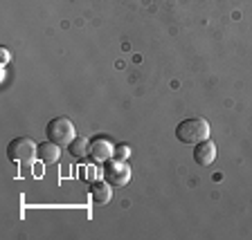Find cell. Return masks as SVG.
<instances>
[{
    "label": "cell",
    "instance_id": "cell-1",
    "mask_svg": "<svg viewBox=\"0 0 252 240\" xmlns=\"http://www.w3.org/2000/svg\"><path fill=\"white\" fill-rule=\"evenodd\" d=\"M176 137H178L183 144L196 146V144H200V141H205L210 137V124L205 119H200V117H196V119H185L176 126Z\"/></svg>",
    "mask_w": 252,
    "mask_h": 240
},
{
    "label": "cell",
    "instance_id": "cell-2",
    "mask_svg": "<svg viewBox=\"0 0 252 240\" xmlns=\"http://www.w3.org/2000/svg\"><path fill=\"white\" fill-rule=\"evenodd\" d=\"M7 157L14 164H32L38 157V146L36 141L30 137H16L7 146Z\"/></svg>",
    "mask_w": 252,
    "mask_h": 240
},
{
    "label": "cell",
    "instance_id": "cell-3",
    "mask_svg": "<svg viewBox=\"0 0 252 240\" xmlns=\"http://www.w3.org/2000/svg\"><path fill=\"white\" fill-rule=\"evenodd\" d=\"M45 135L50 141L59 144V146H70L72 139L77 137V131H74V124L68 119V117H57L47 124Z\"/></svg>",
    "mask_w": 252,
    "mask_h": 240
},
{
    "label": "cell",
    "instance_id": "cell-4",
    "mask_svg": "<svg viewBox=\"0 0 252 240\" xmlns=\"http://www.w3.org/2000/svg\"><path fill=\"white\" fill-rule=\"evenodd\" d=\"M104 180H108V184L113 187H124L131 182V166L126 164V160H106L104 162Z\"/></svg>",
    "mask_w": 252,
    "mask_h": 240
},
{
    "label": "cell",
    "instance_id": "cell-5",
    "mask_svg": "<svg viewBox=\"0 0 252 240\" xmlns=\"http://www.w3.org/2000/svg\"><path fill=\"white\" fill-rule=\"evenodd\" d=\"M90 155L94 162H106L115 155V144L106 137H97L94 141H90Z\"/></svg>",
    "mask_w": 252,
    "mask_h": 240
},
{
    "label": "cell",
    "instance_id": "cell-6",
    "mask_svg": "<svg viewBox=\"0 0 252 240\" xmlns=\"http://www.w3.org/2000/svg\"><path fill=\"white\" fill-rule=\"evenodd\" d=\"M194 160L200 164V166H210V164L216 160V146H214V141L205 139V141H200V144H196Z\"/></svg>",
    "mask_w": 252,
    "mask_h": 240
},
{
    "label": "cell",
    "instance_id": "cell-7",
    "mask_svg": "<svg viewBox=\"0 0 252 240\" xmlns=\"http://www.w3.org/2000/svg\"><path fill=\"white\" fill-rule=\"evenodd\" d=\"M59 157H61V146L54 144V141H45L38 146V160L45 164H54L59 162Z\"/></svg>",
    "mask_w": 252,
    "mask_h": 240
},
{
    "label": "cell",
    "instance_id": "cell-8",
    "mask_svg": "<svg viewBox=\"0 0 252 240\" xmlns=\"http://www.w3.org/2000/svg\"><path fill=\"white\" fill-rule=\"evenodd\" d=\"M70 155L72 157H79V160H84V157L90 155V141L86 139V137H74L72 144L68 146Z\"/></svg>",
    "mask_w": 252,
    "mask_h": 240
},
{
    "label": "cell",
    "instance_id": "cell-9",
    "mask_svg": "<svg viewBox=\"0 0 252 240\" xmlns=\"http://www.w3.org/2000/svg\"><path fill=\"white\" fill-rule=\"evenodd\" d=\"M110 187L113 184L108 182H94L93 188H90V195H93V200L97 204H106L110 200Z\"/></svg>",
    "mask_w": 252,
    "mask_h": 240
},
{
    "label": "cell",
    "instance_id": "cell-10",
    "mask_svg": "<svg viewBox=\"0 0 252 240\" xmlns=\"http://www.w3.org/2000/svg\"><path fill=\"white\" fill-rule=\"evenodd\" d=\"M115 155L120 157V160H126V157L131 155V148L124 146V144H120V146H115Z\"/></svg>",
    "mask_w": 252,
    "mask_h": 240
}]
</instances>
